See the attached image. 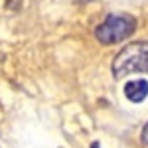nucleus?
<instances>
[{"label":"nucleus","instance_id":"obj_3","mask_svg":"<svg viewBox=\"0 0 148 148\" xmlns=\"http://www.w3.org/2000/svg\"><path fill=\"white\" fill-rule=\"evenodd\" d=\"M125 95H126L128 101L142 103L148 97V83L144 79H134V81H130V83H126Z\"/></svg>","mask_w":148,"mask_h":148},{"label":"nucleus","instance_id":"obj_5","mask_svg":"<svg viewBox=\"0 0 148 148\" xmlns=\"http://www.w3.org/2000/svg\"><path fill=\"white\" fill-rule=\"evenodd\" d=\"M91 148H101V146H99V144H93V146Z\"/></svg>","mask_w":148,"mask_h":148},{"label":"nucleus","instance_id":"obj_1","mask_svg":"<svg viewBox=\"0 0 148 148\" xmlns=\"http://www.w3.org/2000/svg\"><path fill=\"white\" fill-rule=\"evenodd\" d=\"M148 71V42L138 40L126 44L113 59L114 79H123L128 73H146Z\"/></svg>","mask_w":148,"mask_h":148},{"label":"nucleus","instance_id":"obj_4","mask_svg":"<svg viewBox=\"0 0 148 148\" xmlns=\"http://www.w3.org/2000/svg\"><path fill=\"white\" fill-rule=\"evenodd\" d=\"M142 142L148 144V123L144 125V128H142Z\"/></svg>","mask_w":148,"mask_h":148},{"label":"nucleus","instance_id":"obj_2","mask_svg":"<svg viewBox=\"0 0 148 148\" xmlns=\"http://www.w3.org/2000/svg\"><path fill=\"white\" fill-rule=\"evenodd\" d=\"M134 30H136V18L125 12H116V14H109L95 28V38L103 46H111L116 42L128 40L134 34Z\"/></svg>","mask_w":148,"mask_h":148}]
</instances>
